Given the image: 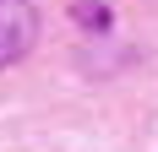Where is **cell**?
I'll list each match as a JSON object with an SVG mask.
<instances>
[{"mask_svg": "<svg viewBox=\"0 0 158 152\" xmlns=\"http://www.w3.org/2000/svg\"><path fill=\"white\" fill-rule=\"evenodd\" d=\"M38 38V11L33 0H0V65H16Z\"/></svg>", "mask_w": 158, "mask_h": 152, "instance_id": "cell-1", "label": "cell"}, {"mask_svg": "<svg viewBox=\"0 0 158 152\" xmlns=\"http://www.w3.org/2000/svg\"><path fill=\"white\" fill-rule=\"evenodd\" d=\"M77 22H87V27H109V6H77Z\"/></svg>", "mask_w": 158, "mask_h": 152, "instance_id": "cell-2", "label": "cell"}]
</instances>
